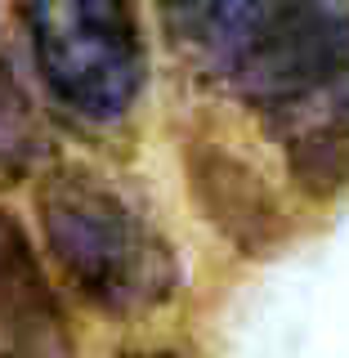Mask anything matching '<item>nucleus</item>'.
I'll use <instances>...</instances> for the list:
<instances>
[{
  "instance_id": "obj_6",
  "label": "nucleus",
  "mask_w": 349,
  "mask_h": 358,
  "mask_svg": "<svg viewBox=\"0 0 349 358\" xmlns=\"http://www.w3.org/2000/svg\"><path fill=\"white\" fill-rule=\"evenodd\" d=\"M41 157H45L41 112L27 99V90L18 85V76L9 72V63H0V188L27 179Z\"/></svg>"
},
{
  "instance_id": "obj_5",
  "label": "nucleus",
  "mask_w": 349,
  "mask_h": 358,
  "mask_svg": "<svg viewBox=\"0 0 349 358\" xmlns=\"http://www.w3.org/2000/svg\"><path fill=\"white\" fill-rule=\"evenodd\" d=\"M197 175V197L206 201L211 220L220 224L238 246L255 251V246H269L278 233V206L269 201V193L255 184V175L246 171L242 162L224 152H211L206 162L193 166Z\"/></svg>"
},
{
  "instance_id": "obj_2",
  "label": "nucleus",
  "mask_w": 349,
  "mask_h": 358,
  "mask_svg": "<svg viewBox=\"0 0 349 358\" xmlns=\"http://www.w3.org/2000/svg\"><path fill=\"white\" fill-rule=\"evenodd\" d=\"M36 210L54 264L85 305L134 318L175 296L179 268L166 238L99 171L76 162L50 166Z\"/></svg>"
},
{
  "instance_id": "obj_1",
  "label": "nucleus",
  "mask_w": 349,
  "mask_h": 358,
  "mask_svg": "<svg viewBox=\"0 0 349 358\" xmlns=\"http://www.w3.org/2000/svg\"><path fill=\"white\" fill-rule=\"evenodd\" d=\"M206 81L242 99L305 193L349 188V0H162Z\"/></svg>"
},
{
  "instance_id": "obj_4",
  "label": "nucleus",
  "mask_w": 349,
  "mask_h": 358,
  "mask_svg": "<svg viewBox=\"0 0 349 358\" xmlns=\"http://www.w3.org/2000/svg\"><path fill=\"white\" fill-rule=\"evenodd\" d=\"M0 345L14 354H72L67 313L27 229L0 210Z\"/></svg>"
},
{
  "instance_id": "obj_3",
  "label": "nucleus",
  "mask_w": 349,
  "mask_h": 358,
  "mask_svg": "<svg viewBox=\"0 0 349 358\" xmlns=\"http://www.w3.org/2000/svg\"><path fill=\"white\" fill-rule=\"evenodd\" d=\"M36 67L67 112L117 121L143 90V41L130 0H18Z\"/></svg>"
}]
</instances>
